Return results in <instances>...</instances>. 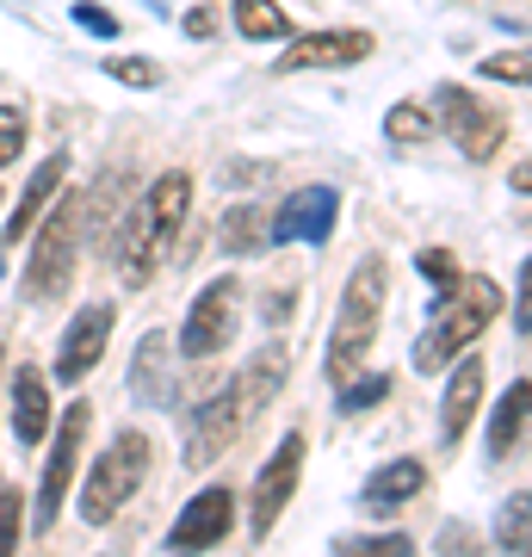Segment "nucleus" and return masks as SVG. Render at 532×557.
<instances>
[{"label":"nucleus","instance_id":"nucleus-1","mask_svg":"<svg viewBox=\"0 0 532 557\" xmlns=\"http://www.w3.org/2000/svg\"><path fill=\"white\" fill-rule=\"evenodd\" d=\"M285 372H292L285 347H267V354H255V366H242L236 379L223 384L218 397L193 416V434H186V465H193V471L218 465V458L230 453L248 428H255L260 409L273 403V391L285 384Z\"/></svg>","mask_w":532,"mask_h":557},{"label":"nucleus","instance_id":"nucleus-2","mask_svg":"<svg viewBox=\"0 0 532 557\" xmlns=\"http://www.w3.org/2000/svg\"><path fill=\"white\" fill-rule=\"evenodd\" d=\"M186 211H193V174H186V168H168V174L149 186V199H143L137 218H124V236H119L124 285H149V278H156V267L168 260Z\"/></svg>","mask_w":532,"mask_h":557},{"label":"nucleus","instance_id":"nucleus-3","mask_svg":"<svg viewBox=\"0 0 532 557\" xmlns=\"http://www.w3.org/2000/svg\"><path fill=\"white\" fill-rule=\"evenodd\" d=\"M495 317H502V285H495L490 273H465L453 292H440L428 335L415 341V372H440V366H453L465 347H477V335H483Z\"/></svg>","mask_w":532,"mask_h":557},{"label":"nucleus","instance_id":"nucleus-4","mask_svg":"<svg viewBox=\"0 0 532 557\" xmlns=\"http://www.w3.org/2000/svg\"><path fill=\"white\" fill-rule=\"evenodd\" d=\"M384 292H391V267H384V255H366L347 273V285H341V317L329 329V354H322L329 384L354 379V366L372 354L378 322H384Z\"/></svg>","mask_w":532,"mask_h":557},{"label":"nucleus","instance_id":"nucleus-5","mask_svg":"<svg viewBox=\"0 0 532 557\" xmlns=\"http://www.w3.org/2000/svg\"><path fill=\"white\" fill-rule=\"evenodd\" d=\"M81 223H87V199H81V193H57V205H50V218H44L38 242H32V267H25V278H20L25 304H57V298H69Z\"/></svg>","mask_w":532,"mask_h":557},{"label":"nucleus","instance_id":"nucleus-6","mask_svg":"<svg viewBox=\"0 0 532 557\" xmlns=\"http://www.w3.org/2000/svg\"><path fill=\"white\" fill-rule=\"evenodd\" d=\"M149 453H156L149 434L124 428V434L94 458V471H87V483H81V520H87V527H106L124 502L137 496L143 478H149Z\"/></svg>","mask_w":532,"mask_h":557},{"label":"nucleus","instance_id":"nucleus-7","mask_svg":"<svg viewBox=\"0 0 532 557\" xmlns=\"http://www.w3.org/2000/svg\"><path fill=\"white\" fill-rule=\"evenodd\" d=\"M94 428V409L87 403H69L50 434V458H44V483H38V508H32V533H50L69 502V483H75V465H81V440Z\"/></svg>","mask_w":532,"mask_h":557},{"label":"nucleus","instance_id":"nucleus-8","mask_svg":"<svg viewBox=\"0 0 532 557\" xmlns=\"http://www.w3.org/2000/svg\"><path fill=\"white\" fill-rule=\"evenodd\" d=\"M434 119L446 124V137L458 143V156H471V161L502 156V143H508V119L495 106L477 100L471 87H458V81L434 87Z\"/></svg>","mask_w":532,"mask_h":557},{"label":"nucleus","instance_id":"nucleus-9","mask_svg":"<svg viewBox=\"0 0 532 557\" xmlns=\"http://www.w3.org/2000/svg\"><path fill=\"white\" fill-rule=\"evenodd\" d=\"M236 304H242V285L230 273L211 278L205 292L193 298V310H186V329H180V354L186 359H211L223 354L230 341H236Z\"/></svg>","mask_w":532,"mask_h":557},{"label":"nucleus","instance_id":"nucleus-10","mask_svg":"<svg viewBox=\"0 0 532 557\" xmlns=\"http://www.w3.org/2000/svg\"><path fill=\"white\" fill-rule=\"evenodd\" d=\"M297 478H304V434L292 428V434L279 440V453L260 465L255 490H248V533H255V539H267L279 527L285 502L297 496Z\"/></svg>","mask_w":532,"mask_h":557},{"label":"nucleus","instance_id":"nucleus-11","mask_svg":"<svg viewBox=\"0 0 532 557\" xmlns=\"http://www.w3.org/2000/svg\"><path fill=\"white\" fill-rule=\"evenodd\" d=\"M335 218H341V193L335 186H297L292 199L279 205L267 218V242H329L335 236Z\"/></svg>","mask_w":532,"mask_h":557},{"label":"nucleus","instance_id":"nucleus-12","mask_svg":"<svg viewBox=\"0 0 532 557\" xmlns=\"http://www.w3.org/2000/svg\"><path fill=\"white\" fill-rule=\"evenodd\" d=\"M230 527H236V490H230V483H211V490H198V496L186 502V515L168 527V552H211V545L230 539Z\"/></svg>","mask_w":532,"mask_h":557},{"label":"nucleus","instance_id":"nucleus-13","mask_svg":"<svg viewBox=\"0 0 532 557\" xmlns=\"http://www.w3.org/2000/svg\"><path fill=\"white\" fill-rule=\"evenodd\" d=\"M106 341H112V304H81V317L62 329V347H57V379L62 384H81L106 359Z\"/></svg>","mask_w":532,"mask_h":557},{"label":"nucleus","instance_id":"nucleus-14","mask_svg":"<svg viewBox=\"0 0 532 557\" xmlns=\"http://www.w3.org/2000/svg\"><path fill=\"white\" fill-rule=\"evenodd\" d=\"M378 50L372 32H310V38H292V50L279 57V69H354Z\"/></svg>","mask_w":532,"mask_h":557},{"label":"nucleus","instance_id":"nucleus-15","mask_svg":"<svg viewBox=\"0 0 532 557\" xmlns=\"http://www.w3.org/2000/svg\"><path fill=\"white\" fill-rule=\"evenodd\" d=\"M477 403H483V359L465 347V359L453 366V379H446V403H440V440L446 446H458L465 440V428H471Z\"/></svg>","mask_w":532,"mask_h":557},{"label":"nucleus","instance_id":"nucleus-16","mask_svg":"<svg viewBox=\"0 0 532 557\" xmlns=\"http://www.w3.org/2000/svg\"><path fill=\"white\" fill-rule=\"evenodd\" d=\"M13 440H20L25 453L50 440V384H44L38 366L13 372Z\"/></svg>","mask_w":532,"mask_h":557},{"label":"nucleus","instance_id":"nucleus-17","mask_svg":"<svg viewBox=\"0 0 532 557\" xmlns=\"http://www.w3.org/2000/svg\"><path fill=\"white\" fill-rule=\"evenodd\" d=\"M62 180H69V156H44V168L25 180V193H20V205H13L7 230H0V242H25V236H32V223L50 211V199L62 193Z\"/></svg>","mask_w":532,"mask_h":557},{"label":"nucleus","instance_id":"nucleus-18","mask_svg":"<svg viewBox=\"0 0 532 557\" xmlns=\"http://www.w3.org/2000/svg\"><path fill=\"white\" fill-rule=\"evenodd\" d=\"M421 490H428V465H421V458H396V465H384V471L366 483V508H372V515H396V508H409Z\"/></svg>","mask_w":532,"mask_h":557},{"label":"nucleus","instance_id":"nucleus-19","mask_svg":"<svg viewBox=\"0 0 532 557\" xmlns=\"http://www.w3.org/2000/svg\"><path fill=\"white\" fill-rule=\"evenodd\" d=\"M527 428H532V384L514 379L508 397L495 403V416H490V458H508L514 446H520V434H527Z\"/></svg>","mask_w":532,"mask_h":557},{"label":"nucleus","instance_id":"nucleus-20","mask_svg":"<svg viewBox=\"0 0 532 557\" xmlns=\"http://www.w3.org/2000/svg\"><path fill=\"white\" fill-rule=\"evenodd\" d=\"M218 236H223L230 255H260V248H267V211H260V205H230L223 223H218Z\"/></svg>","mask_w":532,"mask_h":557},{"label":"nucleus","instance_id":"nucleus-21","mask_svg":"<svg viewBox=\"0 0 532 557\" xmlns=\"http://www.w3.org/2000/svg\"><path fill=\"white\" fill-rule=\"evenodd\" d=\"M230 13H236V32L255 44H273L292 32V20H285V7L279 0H230Z\"/></svg>","mask_w":532,"mask_h":557},{"label":"nucleus","instance_id":"nucleus-22","mask_svg":"<svg viewBox=\"0 0 532 557\" xmlns=\"http://www.w3.org/2000/svg\"><path fill=\"white\" fill-rule=\"evenodd\" d=\"M495 545L502 552H532V490H520V496H508L502 508H495Z\"/></svg>","mask_w":532,"mask_h":557},{"label":"nucleus","instance_id":"nucleus-23","mask_svg":"<svg viewBox=\"0 0 532 557\" xmlns=\"http://www.w3.org/2000/svg\"><path fill=\"white\" fill-rule=\"evenodd\" d=\"M335 391H341L335 397L341 416H366V409H378V403L391 397V379H384V372H359V379H341Z\"/></svg>","mask_w":532,"mask_h":557},{"label":"nucleus","instance_id":"nucleus-24","mask_svg":"<svg viewBox=\"0 0 532 557\" xmlns=\"http://www.w3.org/2000/svg\"><path fill=\"white\" fill-rule=\"evenodd\" d=\"M384 137H391L396 149H409V143H428V137H434V112H428V106H415V100L391 106V119H384Z\"/></svg>","mask_w":532,"mask_h":557},{"label":"nucleus","instance_id":"nucleus-25","mask_svg":"<svg viewBox=\"0 0 532 557\" xmlns=\"http://www.w3.org/2000/svg\"><path fill=\"white\" fill-rule=\"evenodd\" d=\"M161 366H168V335H143V372L131 384H137L149 403H161L168 391H161Z\"/></svg>","mask_w":532,"mask_h":557},{"label":"nucleus","instance_id":"nucleus-26","mask_svg":"<svg viewBox=\"0 0 532 557\" xmlns=\"http://www.w3.org/2000/svg\"><path fill=\"white\" fill-rule=\"evenodd\" d=\"M415 273L428 278V285H434V292H453L458 278V260H453V248H421V255H415Z\"/></svg>","mask_w":532,"mask_h":557},{"label":"nucleus","instance_id":"nucleus-27","mask_svg":"<svg viewBox=\"0 0 532 557\" xmlns=\"http://www.w3.org/2000/svg\"><path fill=\"white\" fill-rule=\"evenodd\" d=\"M20 539H25V496L0 483V557L20 552Z\"/></svg>","mask_w":532,"mask_h":557},{"label":"nucleus","instance_id":"nucleus-28","mask_svg":"<svg viewBox=\"0 0 532 557\" xmlns=\"http://www.w3.org/2000/svg\"><path fill=\"white\" fill-rule=\"evenodd\" d=\"M25 156V112L20 106H0V168Z\"/></svg>","mask_w":532,"mask_h":557},{"label":"nucleus","instance_id":"nucleus-29","mask_svg":"<svg viewBox=\"0 0 532 557\" xmlns=\"http://www.w3.org/2000/svg\"><path fill=\"white\" fill-rule=\"evenodd\" d=\"M106 75L124 81V87H156L161 69H156V62H143V57H106Z\"/></svg>","mask_w":532,"mask_h":557},{"label":"nucleus","instance_id":"nucleus-30","mask_svg":"<svg viewBox=\"0 0 532 557\" xmlns=\"http://www.w3.org/2000/svg\"><path fill=\"white\" fill-rule=\"evenodd\" d=\"M335 552H384V557H403L415 552L409 533H372V539H335Z\"/></svg>","mask_w":532,"mask_h":557},{"label":"nucleus","instance_id":"nucleus-31","mask_svg":"<svg viewBox=\"0 0 532 557\" xmlns=\"http://www.w3.org/2000/svg\"><path fill=\"white\" fill-rule=\"evenodd\" d=\"M483 75H490V81H532V50H502V57H483Z\"/></svg>","mask_w":532,"mask_h":557},{"label":"nucleus","instance_id":"nucleus-32","mask_svg":"<svg viewBox=\"0 0 532 557\" xmlns=\"http://www.w3.org/2000/svg\"><path fill=\"white\" fill-rule=\"evenodd\" d=\"M75 25H81V32H94V38H119V20H112L99 0H81V7H75Z\"/></svg>","mask_w":532,"mask_h":557},{"label":"nucleus","instance_id":"nucleus-33","mask_svg":"<svg viewBox=\"0 0 532 557\" xmlns=\"http://www.w3.org/2000/svg\"><path fill=\"white\" fill-rule=\"evenodd\" d=\"M514 329H520V335H532V255H527V267H520V304H514Z\"/></svg>","mask_w":532,"mask_h":557},{"label":"nucleus","instance_id":"nucleus-34","mask_svg":"<svg viewBox=\"0 0 532 557\" xmlns=\"http://www.w3.org/2000/svg\"><path fill=\"white\" fill-rule=\"evenodd\" d=\"M211 32H218V13H211V7L186 13V38H211Z\"/></svg>","mask_w":532,"mask_h":557},{"label":"nucleus","instance_id":"nucleus-35","mask_svg":"<svg viewBox=\"0 0 532 557\" xmlns=\"http://www.w3.org/2000/svg\"><path fill=\"white\" fill-rule=\"evenodd\" d=\"M508 186H514V193H532V156H527V161H520V168L508 174Z\"/></svg>","mask_w":532,"mask_h":557}]
</instances>
